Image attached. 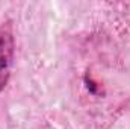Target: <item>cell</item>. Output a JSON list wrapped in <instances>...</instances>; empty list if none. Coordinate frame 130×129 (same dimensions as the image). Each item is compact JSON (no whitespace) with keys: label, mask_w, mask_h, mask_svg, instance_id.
Instances as JSON below:
<instances>
[{"label":"cell","mask_w":130,"mask_h":129,"mask_svg":"<svg viewBox=\"0 0 130 129\" xmlns=\"http://www.w3.org/2000/svg\"><path fill=\"white\" fill-rule=\"evenodd\" d=\"M15 53V36L11 20L0 24V93L6 88Z\"/></svg>","instance_id":"1"}]
</instances>
